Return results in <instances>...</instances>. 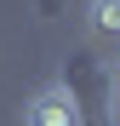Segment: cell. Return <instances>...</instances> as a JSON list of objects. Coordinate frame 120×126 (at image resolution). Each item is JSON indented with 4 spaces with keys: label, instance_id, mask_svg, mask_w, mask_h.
<instances>
[{
    "label": "cell",
    "instance_id": "6da1fadb",
    "mask_svg": "<svg viewBox=\"0 0 120 126\" xmlns=\"http://www.w3.org/2000/svg\"><path fill=\"white\" fill-rule=\"evenodd\" d=\"M23 126H86L74 86H69V80H52V86H40V92L23 103Z\"/></svg>",
    "mask_w": 120,
    "mask_h": 126
},
{
    "label": "cell",
    "instance_id": "7a4b0ae2",
    "mask_svg": "<svg viewBox=\"0 0 120 126\" xmlns=\"http://www.w3.org/2000/svg\"><path fill=\"white\" fill-rule=\"evenodd\" d=\"M92 29L120 40V0H92Z\"/></svg>",
    "mask_w": 120,
    "mask_h": 126
}]
</instances>
